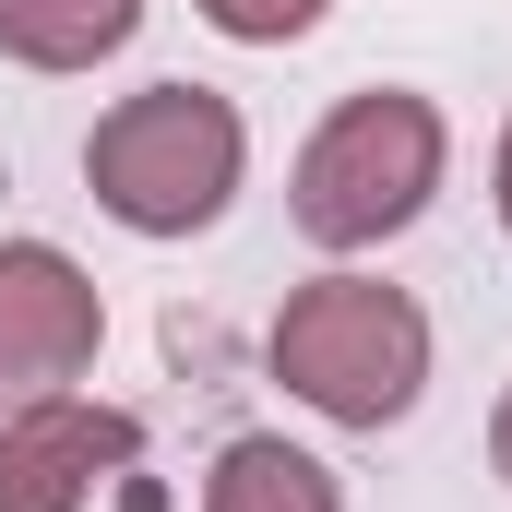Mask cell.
I'll list each match as a JSON object with an SVG mask.
<instances>
[{
    "mask_svg": "<svg viewBox=\"0 0 512 512\" xmlns=\"http://www.w3.org/2000/svg\"><path fill=\"white\" fill-rule=\"evenodd\" d=\"M489 191H501V227H512V131H501V167H489Z\"/></svg>",
    "mask_w": 512,
    "mask_h": 512,
    "instance_id": "10",
    "label": "cell"
},
{
    "mask_svg": "<svg viewBox=\"0 0 512 512\" xmlns=\"http://www.w3.org/2000/svg\"><path fill=\"white\" fill-rule=\"evenodd\" d=\"M108 346V298L96 274L48 239H0V405H36V393H72Z\"/></svg>",
    "mask_w": 512,
    "mask_h": 512,
    "instance_id": "4",
    "label": "cell"
},
{
    "mask_svg": "<svg viewBox=\"0 0 512 512\" xmlns=\"http://www.w3.org/2000/svg\"><path fill=\"white\" fill-rule=\"evenodd\" d=\"M429 191H441V108L405 96V84L346 96L298 143V179H286V203H298V227L322 251H382L393 227L429 215Z\"/></svg>",
    "mask_w": 512,
    "mask_h": 512,
    "instance_id": "3",
    "label": "cell"
},
{
    "mask_svg": "<svg viewBox=\"0 0 512 512\" xmlns=\"http://www.w3.org/2000/svg\"><path fill=\"white\" fill-rule=\"evenodd\" d=\"M203 512H346V489H334V465H322V453H298V441L251 429V441H227V453H215Z\"/></svg>",
    "mask_w": 512,
    "mask_h": 512,
    "instance_id": "7",
    "label": "cell"
},
{
    "mask_svg": "<svg viewBox=\"0 0 512 512\" xmlns=\"http://www.w3.org/2000/svg\"><path fill=\"white\" fill-rule=\"evenodd\" d=\"M489 465L512 477V393H501V417H489Z\"/></svg>",
    "mask_w": 512,
    "mask_h": 512,
    "instance_id": "9",
    "label": "cell"
},
{
    "mask_svg": "<svg viewBox=\"0 0 512 512\" xmlns=\"http://www.w3.org/2000/svg\"><path fill=\"white\" fill-rule=\"evenodd\" d=\"M143 0H0V60L24 72H96L108 48H131Z\"/></svg>",
    "mask_w": 512,
    "mask_h": 512,
    "instance_id": "6",
    "label": "cell"
},
{
    "mask_svg": "<svg viewBox=\"0 0 512 512\" xmlns=\"http://www.w3.org/2000/svg\"><path fill=\"white\" fill-rule=\"evenodd\" d=\"M143 417L131 405H84V393H36L0 417V512H84L108 477H131Z\"/></svg>",
    "mask_w": 512,
    "mask_h": 512,
    "instance_id": "5",
    "label": "cell"
},
{
    "mask_svg": "<svg viewBox=\"0 0 512 512\" xmlns=\"http://www.w3.org/2000/svg\"><path fill=\"white\" fill-rule=\"evenodd\" d=\"M262 358H274V382L298 393L310 417H334V429H393V417L429 393V310H417L405 286H382V274H310V286L274 310Z\"/></svg>",
    "mask_w": 512,
    "mask_h": 512,
    "instance_id": "1",
    "label": "cell"
},
{
    "mask_svg": "<svg viewBox=\"0 0 512 512\" xmlns=\"http://www.w3.org/2000/svg\"><path fill=\"white\" fill-rule=\"evenodd\" d=\"M239 167H251V131L239 108L215 96V84H143L120 96L96 143H84V179H96V203L120 215L131 239H191V227H215L227 203H239Z\"/></svg>",
    "mask_w": 512,
    "mask_h": 512,
    "instance_id": "2",
    "label": "cell"
},
{
    "mask_svg": "<svg viewBox=\"0 0 512 512\" xmlns=\"http://www.w3.org/2000/svg\"><path fill=\"white\" fill-rule=\"evenodd\" d=\"M334 0H203V24L215 36H239V48H286V36H310Z\"/></svg>",
    "mask_w": 512,
    "mask_h": 512,
    "instance_id": "8",
    "label": "cell"
}]
</instances>
